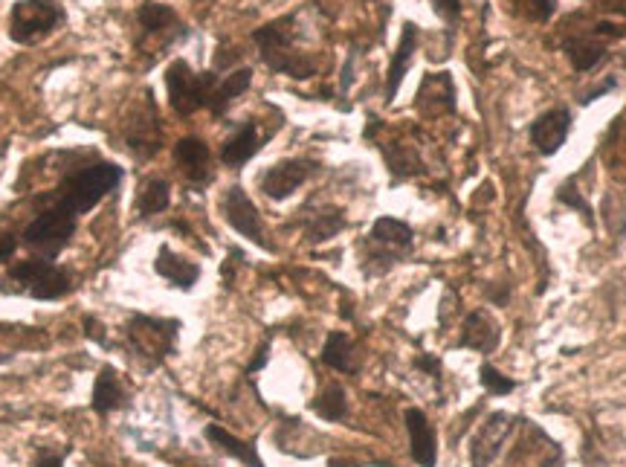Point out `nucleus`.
<instances>
[{
    "label": "nucleus",
    "mask_w": 626,
    "mask_h": 467,
    "mask_svg": "<svg viewBox=\"0 0 626 467\" xmlns=\"http://www.w3.org/2000/svg\"><path fill=\"white\" fill-rule=\"evenodd\" d=\"M534 15H537L540 21H548V18L554 15V0H537V6H534Z\"/></svg>",
    "instance_id": "nucleus-37"
},
{
    "label": "nucleus",
    "mask_w": 626,
    "mask_h": 467,
    "mask_svg": "<svg viewBox=\"0 0 626 467\" xmlns=\"http://www.w3.org/2000/svg\"><path fill=\"white\" fill-rule=\"evenodd\" d=\"M499 340H502L499 322L493 320L487 311H473V314L464 320V331H461L458 346L479 351V354H490V351H496Z\"/></svg>",
    "instance_id": "nucleus-14"
},
{
    "label": "nucleus",
    "mask_w": 626,
    "mask_h": 467,
    "mask_svg": "<svg viewBox=\"0 0 626 467\" xmlns=\"http://www.w3.org/2000/svg\"><path fill=\"white\" fill-rule=\"evenodd\" d=\"M206 438H209L218 450H224L227 456H235L238 462H244L247 467H264V462H261V456H258L256 447H253L250 441H241L238 436H232V433L224 430V427L209 424V427H206Z\"/></svg>",
    "instance_id": "nucleus-21"
},
{
    "label": "nucleus",
    "mask_w": 626,
    "mask_h": 467,
    "mask_svg": "<svg viewBox=\"0 0 626 467\" xmlns=\"http://www.w3.org/2000/svg\"><path fill=\"white\" fill-rule=\"evenodd\" d=\"M319 166L313 163V160H282V163H276V166H270L261 180H258V186H261V192L270 198V201H287L308 177L316 172Z\"/></svg>",
    "instance_id": "nucleus-9"
},
{
    "label": "nucleus",
    "mask_w": 626,
    "mask_h": 467,
    "mask_svg": "<svg viewBox=\"0 0 626 467\" xmlns=\"http://www.w3.org/2000/svg\"><path fill=\"white\" fill-rule=\"evenodd\" d=\"M218 85V73H195L189 61L174 59L166 70V90H169V105L174 114L192 117L200 108H209L212 90Z\"/></svg>",
    "instance_id": "nucleus-2"
},
{
    "label": "nucleus",
    "mask_w": 626,
    "mask_h": 467,
    "mask_svg": "<svg viewBox=\"0 0 626 467\" xmlns=\"http://www.w3.org/2000/svg\"><path fill=\"white\" fill-rule=\"evenodd\" d=\"M293 18H279V21H270L264 27H258L253 32V41L261 50V59L264 64L273 70V73H282L290 79H311L316 73V64L308 56H299L293 50V30H290Z\"/></svg>",
    "instance_id": "nucleus-1"
},
{
    "label": "nucleus",
    "mask_w": 626,
    "mask_h": 467,
    "mask_svg": "<svg viewBox=\"0 0 626 467\" xmlns=\"http://www.w3.org/2000/svg\"><path fill=\"white\" fill-rule=\"evenodd\" d=\"M342 227H345V215L340 209H322V212L313 215V221L308 224V241H313V244L328 241V238L340 233Z\"/></svg>",
    "instance_id": "nucleus-28"
},
{
    "label": "nucleus",
    "mask_w": 626,
    "mask_h": 467,
    "mask_svg": "<svg viewBox=\"0 0 626 467\" xmlns=\"http://www.w3.org/2000/svg\"><path fill=\"white\" fill-rule=\"evenodd\" d=\"M557 198H560V201H563V204L574 206V209H577V212H583V215H586V221H589V224H592V221H595V218H592V206L586 204V198H580V195H577V192H574V189H571V183H566V186H560V192H557Z\"/></svg>",
    "instance_id": "nucleus-30"
},
{
    "label": "nucleus",
    "mask_w": 626,
    "mask_h": 467,
    "mask_svg": "<svg viewBox=\"0 0 626 467\" xmlns=\"http://www.w3.org/2000/svg\"><path fill=\"white\" fill-rule=\"evenodd\" d=\"M566 56H569L574 70L586 73V70L598 67V61L606 56V50H603V44H595V41L571 38V41H566Z\"/></svg>",
    "instance_id": "nucleus-27"
},
{
    "label": "nucleus",
    "mask_w": 626,
    "mask_h": 467,
    "mask_svg": "<svg viewBox=\"0 0 626 467\" xmlns=\"http://www.w3.org/2000/svg\"><path fill=\"white\" fill-rule=\"evenodd\" d=\"M311 407L322 421H342V418L348 415L345 389H342L340 383H328V386L316 395V401H313Z\"/></svg>",
    "instance_id": "nucleus-26"
},
{
    "label": "nucleus",
    "mask_w": 626,
    "mask_h": 467,
    "mask_svg": "<svg viewBox=\"0 0 626 467\" xmlns=\"http://www.w3.org/2000/svg\"><path fill=\"white\" fill-rule=\"evenodd\" d=\"M322 363L337 369V372H357V363H354V343L342 334V331H331L325 346H322Z\"/></svg>",
    "instance_id": "nucleus-23"
},
{
    "label": "nucleus",
    "mask_w": 626,
    "mask_h": 467,
    "mask_svg": "<svg viewBox=\"0 0 626 467\" xmlns=\"http://www.w3.org/2000/svg\"><path fill=\"white\" fill-rule=\"evenodd\" d=\"M612 88H615V79H606V82H600L598 88L586 90V93L580 96V105H589V102H595V99H600L606 90H612Z\"/></svg>",
    "instance_id": "nucleus-36"
},
{
    "label": "nucleus",
    "mask_w": 626,
    "mask_h": 467,
    "mask_svg": "<svg viewBox=\"0 0 626 467\" xmlns=\"http://www.w3.org/2000/svg\"><path fill=\"white\" fill-rule=\"evenodd\" d=\"M264 363H267V343H264V346H261V349L256 351V360H253V363L247 366V372L253 375V372H258V369H264Z\"/></svg>",
    "instance_id": "nucleus-38"
},
{
    "label": "nucleus",
    "mask_w": 626,
    "mask_h": 467,
    "mask_svg": "<svg viewBox=\"0 0 626 467\" xmlns=\"http://www.w3.org/2000/svg\"><path fill=\"white\" fill-rule=\"evenodd\" d=\"M221 209H224V218H227V224L235 233H241L244 238H250L253 244H258V247L270 250V244L264 238V227H261L256 204L247 198V192L241 186H229Z\"/></svg>",
    "instance_id": "nucleus-8"
},
{
    "label": "nucleus",
    "mask_w": 626,
    "mask_h": 467,
    "mask_svg": "<svg viewBox=\"0 0 626 467\" xmlns=\"http://www.w3.org/2000/svg\"><path fill=\"white\" fill-rule=\"evenodd\" d=\"M128 404V392L122 386V380L116 375V369L105 366L99 375H96V383H93V398H90V407L96 409L99 415H111L116 409H122Z\"/></svg>",
    "instance_id": "nucleus-19"
},
{
    "label": "nucleus",
    "mask_w": 626,
    "mask_h": 467,
    "mask_svg": "<svg viewBox=\"0 0 626 467\" xmlns=\"http://www.w3.org/2000/svg\"><path fill=\"white\" fill-rule=\"evenodd\" d=\"M12 282H18L29 296L35 299H61L73 291V282L67 276V270H61L53 264V259H27V262H18L9 270Z\"/></svg>",
    "instance_id": "nucleus-7"
},
{
    "label": "nucleus",
    "mask_w": 626,
    "mask_h": 467,
    "mask_svg": "<svg viewBox=\"0 0 626 467\" xmlns=\"http://www.w3.org/2000/svg\"><path fill=\"white\" fill-rule=\"evenodd\" d=\"M15 250H18V238L12 233L0 235V264L9 262V259L15 256Z\"/></svg>",
    "instance_id": "nucleus-35"
},
{
    "label": "nucleus",
    "mask_w": 626,
    "mask_h": 467,
    "mask_svg": "<svg viewBox=\"0 0 626 467\" xmlns=\"http://www.w3.org/2000/svg\"><path fill=\"white\" fill-rule=\"evenodd\" d=\"M76 221L79 215L64 204L53 206L47 212H41L27 230H24V241L35 253H41V259H56L64 250V244L76 233Z\"/></svg>",
    "instance_id": "nucleus-5"
},
{
    "label": "nucleus",
    "mask_w": 626,
    "mask_h": 467,
    "mask_svg": "<svg viewBox=\"0 0 626 467\" xmlns=\"http://www.w3.org/2000/svg\"><path fill=\"white\" fill-rule=\"evenodd\" d=\"M186 467H203V465H186Z\"/></svg>",
    "instance_id": "nucleus-41"
},
{
    "label": "nucleus",
    "mask_w": 626,
    "mask_h": 467,
    "mask_svg": "<svg viewBox=\"0 0 626 467\" xmlns=\"http://www.w3.org/2000/svg\"><path fill=\"white\" fill-rule=\"evenodd\" d=\"M415 366H418L421 372L432 375L435 380L441 378V360H438V357H432V354H418V357H415Z\"/></svg>",
    "instance_id": "nucleus-33"
},
{
    "label": "nucleus",
    "mask_w": 626,
    "mask_h": 467,
    "mask_svg": "<svg viewBox=\"0 0 626 467\" xmlns=\"http://www.w3.org/2000/svg\"><path fill=\"white\" fill-rule=\"evenodd\" d=\"M174 160L186 172V177L195 180V183H203V180L212 177V172H209V146L200 137L177 140L174 143Z\"/></svg>",
    "instance_id": "nucleus-17"
},
{
    "label": "nucleus",
    "mask_w": 626,
    "mask_h": 467,
    "mask_svg": "<svg viewBox=\"0 0 626 467\" xmlns=\"http://www.w3.org/2000/svg\"><path fill=\"white\" fill-rule=\"evenodd\" d=\"M418 50V27L415 24H403V32H400V44L392 56V64H389V73H386V102H395L400 85H403V76L412 64V56Z\"/></svg>",
    "instance_id": "nucleus-16"
},
{
    "label": "nucleus",
    "mask_w": 626,
    "mask_h": 467,
    "mask_svg": "<svg viewBox=\"0 0 626 467\" xmlns=\"http://www.w3.org/2000/svg\"><path fill=\"white\" fill-rule=\"evenodd\" d=\"M261 137H258V125L250 119V122H244L232 137L227 140V146L221 151V160H224V166L229 169H241L244 163H250L253 157H256L258 151H261Z\"/></svg>",
    "instance_id": "nucleus-18"
},
{
    "label": "nucleus",
    "mask_w": 626,
    "mask_h": 467,
    "mask_svg": "<svg viewBox=\"0 0 626 467\" xmlns=\"http://www.w3.org/2000/svg\"><path fill=\"white\" fill-rule=\"evenodd\" d=\"M137 21H140L145 35H160L171 27H183V24H177V12L166 3H157V0H145L143 6L137 9Z\"/></svg>",
    "instance_id": "nucleus-24"
},
{
    "label": "nucleus",
    "mask_w": 626,
    "mask_h": 467,
    "mask_svg": "<svg viewBox=\"0 0 626 467\" xmlns=\"http://www.w3.org/2000/svg\"><path fill=\"white\" fill-rule=\"evenodd\" d=\"M154 270H157V276H163L169 285L180 288V291H192L200 279L198 264L183 259V256H174L171 247H166V244L160 247V253L154 259Z\"/></svg>",
    "instance_id": "nucleus-15"
},
{
    "label": "nucleus",
    "mask_w": 626,
    "mask_h": 467,
    "mask_svg": "<svg viewBox=\"0 0 626 467\" xmlns=\"http://www.w3.org/2000/svg\"><path fill=\"white\" fill-rule=\"evenodd\" d=\"M171 204V186L163 180V177H148L140 192H137V212L143 218H151V215H160L166 212Z\"/></svg>",
    "instance_id": "nucleus-22"
},
{
    "label": "nucleus",
    "mask_w": 626,
    "mask_h": 467,
    "mask_svg": "<svg viewBox=\"0 0 626 467\" xmlns=\"http://www.w3.org/2000/svg\"><path fill=\"white\" fill-rule=\"evenodd\" d=\"M406 430H409V447H412V459L421 467H435L438 462V441L435 430L429 424V418L421 409H406Z\"/></svg>",
    "instance_id": "nucleus-13"
},
{
    "label": "nucleus",
    "mask_w": 626,
    "mask_h": 467,
    "mask_svg": "<svg viewBox=\"0 0 626 467\" xmlns=\"http://www.w3.org/2000/svg\"><path fill=\"white\" fill-rule=\"evenodd\" d=\"M479 375H482V386L493 395V398H502V395H511L513 389H516V380H511L508 375H502L496 366H490V363H484L482 369H479Z\"/></svg>",
    "instance_id": "nucleus-29"
},
{
    "label": "nucleus",
    "mask_w": 626,
    "mask_h": 467,
    "mask_svg": "<svg viewBox=\"0 0 626 467\" xmlns=\"http://www.w3.org/2000/svg\"><path fill=\"white\" fill-rule=\"evenodd\" d=\"M125 334L131 340V349L137 351V357L154 363H163L174 351V340L180 334V322L163 320V317H134L125 325Z\"/></svg>",
    "instance_id": "nucleus-6"
},
{
    "label": "nucleus",
    "mask_w": 626,
    "mask_h": 467,
    "mask_svg": "<svg viewBox=\"0 0 626 467\" xmlns=\"http://www.w3.org/2000/svg\"><path fill=\"white\" fill-rule=\"evenodd\" d=\"M571 131V111L569 108H551L545 111L542 117L534 119L531 125V146L540 151L542 157H551L557 154L560 148L566 146Z\"/></svg>",
    "instance_id": "nucleus-11"
},
{
    "label": "nucleus",
    "mask_w": 626,
    "mask_h": 467,
    "mask_svg": "<svg viewBox=\"0 0 626 467\" xmlns=\"http://www.w3.org/2000/svg\"><path fill=\"white\" fill-rule=\"evenodd\" d=\"M415 108L424 114H453L456 111V85L450 73H429L424 76L421 88H418V99Z\"/></svg>",
    "instance_id": "nucleus-12"
},
{
    "label": "nucleus",
    "mask_w": 626,
    "mask_h": 467,
    "mask_svg": "<svg viewBox=\"0 0 626 467\" xmlns=\"http://www.w3.org/2000/svg\"><path fill=\"white\" fill-rule=\"evenodd\" d=\"M511 430L513 418L508 412H493L490 418H484L479 433L470 441V462H473V467H490V462L496 459V453L502 450L505 438L511 436Z\"/></svg>",
    "instance_id": "nucleus-10"
},
{
    "label": "nucleus",
    "mask_w": 626,
    "mask_h": 467,
    "mask_svg": "<svg viewBox=\"0 0 626 467\" xmlns=\"http://www.w3.org/2000/svg\"><path fill=\"white\" fill-rule=\"evenodd\" d=\"M32 467H64V459H61V453H56V450H41L35 456Z\"/></svg>",
    "instance_id": "nucleus-34"
},
{
    "label": "nucleus",
    "mask_w": 626,
    "mask_h": 467,
    "mask_svg": "<svg viewBox=\"0 0 626 467\" xmlns=\"http://www.w3.org/2000/svg\"><path fill=\"white\" fill-rule=\"evenodd\" d=\"M122 180V169L116 163H96L90 169H82L73 177H67L61 183V201L67 209H73L76 215L90 212L105 195H111Z\"/></svg>",
    "instance_id": "nucleus-3"
},
{
    "label": "nucleus",
    "mask_w": 626,
    "mask_h": 467,
    "mask_svg": "<svg viewBox=\"0 0 626 467\" xmlns=\"http://www.w3.org/2000/svg\"><path fill=\"white\" fill-rule=\"evenodd\" d=\"M331 467H357L354 462H342V459H331Z\"/></svg>",
    "instance_id": "nucleus-40"
},
{
    "label": "nucleus",
    "mask_w": 626,
    "mask_h": 467,
    "mask_svg": "<svg viewBox=\"0 0 626 467\" xmlns=\"http://www.w3.org/2000/svg\"><path fill=\"white\" fill-rule=\"evenodd\" d=\"M435 12L447 21V24H456L461 18V0H432Z\"/></svg>",
    "instance_id": "nucleus-31"
},
{
    "label": "nucleus",
    "mask_w": 626,
    "mask_h": 467,
    "mask_svg": "<svg viewBox=\"0 0 626 467\" xmlns=\"http://www.w3.org/2000/svg\"><path fill=\"white\" fill-rule=\"evenodd\" d=\"M371 241L392 247V250H406L412 244V227L403 224L398 218H377L371 227Z\"/></svg>",
    "instance_id": "nucleus-25"
},
{
    "label": "nucleus",
    "mask_w": 626,
    "mask_h": 467,
    "mask_svg": "<svg viewBox=\"0 0 626 467\" xmlns=\"http://www.w3.org/2000/svg\"><path fill=\"white\" fill-rule=\"evenodd\" d=\"M253 85V70L250 67H238V70H232L224 82H218L215 90H212V99H209V111L215 114V117H224L227 114V108L244 93V90Z\"/></svg>",
    "instance_id": "nucleus-20"
},
{
    "label": "nucleus",
    "mask_w": 626,
    "mask_h": 467,
    "mask_svg": "<svg viewBox=\"0 0 626 467\" xmlns=\"http://www.w3.org/2000/svg\"><path fill=\"white\" fill-rule=\"evenodd\" d=\"M67 21L56 0H18L9 12V38L15 44H35Z\"/></svg>",
    "instance_id": "nucleus-4"
},
{
    "label": "nucleus",
    "mask_w": 626,
    "mask_h": 467,
    "mask_svg": "<svg viewBox=\"0 0 626 467\" xmlns=\"http://www.w3.org/2000/svg\"><path fill=\"white\" fill-rule=\"evenodd\" d=\"M82 325H85V334L93 340V343H99V346H105V343H108V337H105V325L96 320V317H85Z\"/></svg>",
    "instance_id": "nucleus-32"
},
{
    "label": "nucleus",
    "mask_w": 626,
    "mask_h": 467,
    "mask_svg": "<svg viewBox=\"0 0 626 467\" xmlns=\"http://www.w3.org/2000/svg\"><path fill=\"white\" fill-rule=\"evenodd\" d=\"M493 293V299H496V305H508V285H502V288H496Z\"/></svg>",
    "instance_id": "nucleus-39"
}]
</instances>
